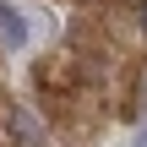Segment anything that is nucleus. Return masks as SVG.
I'll return each mask as SVG.
<instances>
[{"label":"nucleus","instance_id":"nucleus-3","mask_svg":"<svg viewBox=\"0 0 147 147\" xmlns=\"http://www.w3.org/2000/svg\"><path fill=\"white\" fill-rule=\"evenodd\" d=\"M136 16H142V33H147V0H142V11H136Z\"/></svg>","mask_w":147,"mask_h":147},{"label":"nucleus","instance_id":"nucleus-2","mask_svg":"<svg viewBox=\"0 0 147 147\" xmlns=\"http://www.w3.org/2000/svg\"><path fill=\"white\" fill-rule=\"evenodd\" d=\"M11 142L16 147H38L44 142V131H38V120H33L27 109H11Z\"/></svg>","mask_w":147,"mask_h":147},{"label":"nucleus","instance_id":"nucleus-4","mask_svg":"<svg viewBox=\"0 0 147 147\" xmlns=\"http://www.w3.org/2000/svg\"><path fill=\"white\" fill-rule=\"evenodd\" d=\"M136 147H147V125H142V136H136Z\"/></svg>","mask_w":147,"mask_h":147},{"label":"nucleus","instance_id":"nucleus-1","mask_svg":"<svg viewBox=\"0 0 147 147\" xmlns=\"http://www.w3.org/2000/svg\"><path fill=\"white\" fill-rule=\"evenodd\" d=\"M0 44L5 49H27V16L11 0H0Z\"/></svg>","mask_w":147,"mask_h":147}]
</instances>
